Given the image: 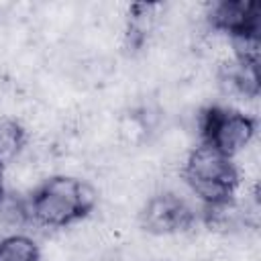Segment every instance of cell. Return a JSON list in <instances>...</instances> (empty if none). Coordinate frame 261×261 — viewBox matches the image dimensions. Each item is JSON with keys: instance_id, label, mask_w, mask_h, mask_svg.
<instances>
[{"instance_id": "1", "label": "cell", "mask_w": 261, "mask_h": 261, "mask_svg": "<svg viewBox=\"0 0 261 261\" xmlns=\"http://www.w3.org/2000/svg\"><path fill=\"white\" fill-rule=\"evenodd\" d=\"M96 204L94 190L69 175H55L39 186L31 198V216L47 228H67L84 220Z\"/></svg>"}, {"instance_id": "2", "label": "cell", "mask_w": 261, "mask_h": 261, "mask_svg": "<svg viewBox=\"0 0 261 261\" xmlns=\"http://www.w3.org/2000/svg\"><path fill=\"white\" fill-rule=\"evenodd\" d=\"M184 179L190 190L212 210L230 202L239 186V171L230 157L208 145H200L190 151L186 159Z\"/></svg>"}, {"instance_id": "3", "label": "cell", "mask_w": 261, "mask_h": 261, "mask_svg": "<svg viewBox=\"0 0 261 261\" xmlns=\"http://www.w3.org/2000/svg\"><path fill=\"white\" fill-rule=\"evenodd\" d=\"M198 124L204 137V145L216 149L226 157H232L243 151L255 135L253 118L241 110H232L226 106L206 108L200 114Z\"/></svg>"}, {"instance_id": "4", "label": "cell", "mask_w": 261, "mask_h": 261, "mask_svg": "<svg viewBox=\"0 0 261 261\" xmlns=\"http://www.w3.org/2000/svg\"><path fill=\"white\" fill-rule=\"evenodd\" d=\"M141 224L149 234L155 237L179 234L194 224V210L177 192L159 190L145 202Z\"/></svg>"}, {"instance_id": "5", "label": "cell", "mask_w": 261, "mask_h": 261, "mask_svg": "<svg viewBox=\"0 0 261 261\" xmlns=\"http://www.w3.org/2000/svg\"><path fill=\"white\" fill-rule=\"evenodd\" d=\"M212 29L239 37H259V4L251 0H224L212 6L208 16Z\"/></svg>"}, {"instance_id": "6", "label": "cell", "mask_w": 261, "mask_h": 261, "mask_svg": "<svg viewBox=\"0 0 261 261\" xmlns=\"http://www.w3.org/2000/svg\"><path fill=\"white\" fill-rule=\"evenodd\" d=\"M0 261H39V249L24 234H8L0 239Z\"/></svg>"}, {"instance_id": "7", "label": "cell", "mask_w": 261, "mask_h": 261, "mask_svg": "<svg viewBox=\"0 0 261 261\" xmlns=\"http://www.w3.org/2000/svg\"><path fill=\"white\" fill-rule=\"evenodd\" d=\"M24 147V130L12 118H0V163L14 159Z\"/></svg>"}, {"instance_id": "8", "label": "cell", "mask_w": 261, "mask_h": 261, "mask_svg": "<svg viewBox=\"0 0 261 261\" xmlns=\"http://www.w3.org/2000/svg\"><path fill=\"white\" fill-rule=\"evenodd\" d=\"M6 196V188H4V163H0V204L4 202Z\"/></svg>"}]
</instances>
